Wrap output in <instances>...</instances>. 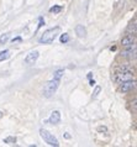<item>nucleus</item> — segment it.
<instances>
[{
    "mask_svg": "<svg viewBox=\"0 0 137 147\" xmlns=\"http://www.w3.org/2000/svg\"><path fill=\"white\" fill-rule=\"evenodd\" d=\"M4 116V114H3V111H0V119H1V117Z\"/></svg>",
    "mask_w": 137,
    "mask_h": 147,
    "instance_id": "24",
    "label": "nucleus"
},
{
    "mask_svg": "<svg viewBox=\"0 0 137 147\" xmlns=\"http://www.w3.org/2000/svg\"><path fill=\"white\" fill-rule=\"evenodd\" d=\"M59 82L61 80H57V79H52L50 82H47L45 84V87H43V96L45 98H51L53 94L57 92V89L59 87Z\"/></svg>",
    "mask_w": 137,
    "mask_h": 147,
    "instance_id": "2",
    "label": "nucleus"
},
{
    "mask_svg": "<svg viewBox=\"0 0 137 147\" xmlns=\"http://www.w3.org/2000/svg\"><path fill=\"white\" fill-rule=\"evenodd\" d=\"M59 42L63 43V45H66L69 42V35L68 34H62L61 36H59Z\"/></svg>",
    "mask_w": 137,
    "mask_h": 147,
    "instance_id": "13",
    "label": "nucleus"
},
{
    "mask_svg": "<svg viewBox=\"0 0 137 147\" xmlns=\"http://www.w3.org/2000/svg\"><path fill=\"white\" fill-rule=\"evenodd\" d=\"M120 55H121V57H125V58H131V57L136 55V46L132 45L130 47H125V50Z\"/></svg>",
    "mask_w": 137,
    "mask_h": 147,
    "instance_id": "8",
    "label": "nucleus"
},
{
    "mask_svg": "<svg viewBox=\"0 0 137 147\" xmlns=\"http://www.w3.org/2000/svg\"><path fill=\"white\" fill-rule=\"evenodd\" d=\"M135 35H131V34H128L126 35L125 37H122L121 40V46L125 48V47H130L132 46V45H135Z\"/></svg>",
    "mask_w": 137,
    "mask_h": 147,
    "instance_id": "7",
    "label": "nucleus"
},
{
    "mask_svg": "<svg viewBox=\"0 0 137 147\" xmlns=\"http://www.w3.org/2000/svg\"><path fill=\"white\" fill-rule=\"evenodd\" d=\"M63 74H64V71H63V69H58V71H56V72H54V74H53V79L61 80V78L63 77Z\"/></svg>",
    "mask_w": 137,
    "mask_h": 147,
    "instance_id": "15",
    "label": "nucleus"
},
{
    "mask_svg": "<svg viewBox=\"0 0 137 147\" xmlns=\"http://www.w3.org/2000/svg\"><path fill=\"white\" fill-rule=\"evenodd\" d=\"M116 50V47L115 46H112V47H110V51H115Z\"/></svg>",
    "mask_w": 137,
    "mask_h": 147,
    "instance_id": "23",
    "label": "nucleus"
},
{
    "mask_svg": "<svg viewBox=\"0 0 137 147\" xmlns=\"http://www.w3.org/2000/svg\"><path fill=\"white\" fill-rule=\"evenodd\" d=\"M127 31L128 32H132V35H136V22L135 21H134V24H131V25L128 26Z\"/></svg>",
    "mask_w": 137,
    "mask_h": 147,
    "instance_id": "18",
    "label": "nucleus"
},
{
    "mask_svg": "<svg viewBox=\"0 0 137 147\" xmlns=\"http://www.w3.org/2000/svg\"><path fill=\"white\" fill-rule=\"evenodd\" d=\"M59 32H61V27L59 26H56L53 28H50V30H46L41 35V37L38 38V42L43 43V45H50L56 40V37L59 35Z\"/></svg>",
    "mask_w": 137,
    "mask_h": 147,
    "instance_id": "1",
    "label": "nucleus"
},
{
    "mask_svg": "<svg viewBox=\"0 0 137 147\" xmlns=\"http://www.w3.org/2000/svg\"><path fill=\"white\" fill-rule=\"evenodd\" d=\"M130 79H134V71H118L115 74V80L119 83Z\"/></svg>",
    "mask_w": 137,
    "mask_h": 147,
    "instance_id": "4",
    "label": "nucleus"
},
{
    "mask_svg": "<svg viewBox=\"0 0 137 147\" xmlns=\"http://www.w3.org/2000/svg\"><path fill=\"white\" fill-rule=\"evenodd\" d=\"M64 137H66V138H71V135H68V134H66V135H64Z\"/></svg>",
    "mask_w": 137,
    "mask_h": 147,
    "instance_id": "22",
    "label": "nucleus"
},
{
    "mask_svg": "<svg viewBox=\"0 0 137 147\" xmlns=\"http://www.w3.org/2000/svg\"><path fill=\"white\" fill-rule=\"evenodd\" d=\"M40 135H41V137L43 138V141H45L47 145L54 146V147H58L59 146V142L57 140V137H56L53 134H51L48 130L41 129V130H40Z\"/></svg>",
    "mask_w": 137,
    "mask_h": 147,
    "instance_id": "3",
    "label": "nucleus"
},
{
    "mask_svg": "<svg viewBox=\"0 0 137 147\" xmlns=\"http://www.w3.org/2000/svg\"><path fill=\"white\" fill-rule=\"evenodd\" d=\"M21 41H22V38L20 37V36H17V37H15V38L11 40V42H13V43H17V42H21Z\"/></svg>",
    "mask_w": 137,
    "mask_h": 147,
    "instance_id": "20",
    "label": "nucleus"
},
{
    "mask_svg": "<svg viewBox=\"0 0 137 147\" xmlns=\"http://www.w3.org/2000/svg\"><path fill=\"white\" fill-rule=\"evenodd\" d=\"M9 37H10V35H9V34H4V35H1V37H0V45H5L7 41H9Z\"/></svg>",
    "mask_w": 137,
    "mask_h": 147,
    "instance_id": "17",
    "label": "nucleus"
},
{
    "mask_svg": "<svg viewBox=\"0 0 137 147\" xmlns=\"http://www.w3.org/2000/svg\"><path fill=\"white\" fill-rule=\"evenodd\" d=\"M136 87V80L135 79H130V80H125L120 83V90L122 93H128L132 89H135Z\"/></svg>",
    "mask_w": 137,
    "mask_h": 147,
    "instance_id": "5",
    "label": "nucleus"
},
{
    "mask_svg": "<svg viewBox=\"0 0 137 147\" xmlns=\"http://www.w3.org/2000/svg\"><path fill=\"white\" fill-rule=\"evenodd\" d=\"M100 92H101V88H100L99 85H96L95 89H94V92H93V94H91V99H96Z\"/></svg>",
    "mask_w": 137,
    "mask_h": 147,
    "instance_id": "16",
    "label": "nucleus"
},
{
    "mask_svg": "<svg viewBox=\"0 0 137 147\" xmlns=\"http://www.w3.org/2000/svg\"><path fill=\"white\" fill-rule=\"evenodd\" d=\"M9 57H10V51L9 50L1 51V52H0V62H3V61H6Z\"/></svg>",
    "mask_w": 137,
    "mask_h": 147,
    "instance_id": "11",
    "label": "nucleus"
},
{
    "mask_svg": "<svg viewBox=\"0 0 137 147\" xmlns=\"http://www.w3.org/2000/svg\"><path fill=\"white\" fill-rule=\"evenodd\" d=\"M89 83H90V85L93 87V85H95V80H94V79H91V80L89 82Z\"/></svg>",
    "mask_w": 137,
    "mask_h": 147,
    "instance_id": "21",
    "label": "nucleus"
},
{
    "mask_svg": "<svg viewBox=\"0 0 137 147\" xmlns=\"http://www.w3.org/2000/svg\"><path fill=\"white\" fill-rule=\"evenodd\" d=\"M16 137L15 136H9V137H5L4 138V142L5 144H7V145H15L16 144Z\"/></svg>",
    "mask_w": 137,
    "mask_h": 147,
    "instance_id": "14",
    "label": "nucleus"
},
{
    "mask_svg": "<svg viewBox=\"0 0 137 147\" xmlns=\"http://www.w3.org/2000/svg\"><path fill=\"white\" fill-rule=\"evenodd\" d=\"M62 10H63V6L62 5H53L50 9V13H52V14H58V13H61Z\"/></svg>",
    "mask_w": 137,
    "mask_h": 147,
    "instance_id": "12",
    "label": "nucleus"
},
{
    "mask_svg": "<svg viewBox=\"0 0 137 147\" xmlns=\"http://www.w3.org/2000/svg\"><path fill=\"white\" fill-rule=\"evenodd\" d=\"M98 131H99V132L106 134V132H107V127H106V126H99V127H98Z\"/></svg>",
    "mask_w": 137,
    "mask_h": 147,
    "instance_id": "19",
    "label": "nucleus"
},
{
    "mask_svg": "<svg viewBox=\"0 0 137 147\" xmlns=\"http://www.w3.org/2000/svg\"><path fill=\"white\" fill-rule=\"evenodd\" d=\"M38 57H40V52L38 51H32V52H30V53L25 57V63L30 64V66H31V64L36 63V61L38 59Z\"/></svg>",
    "mask_w": 137,
    "mask_h": 147,
    "instance_id": "6",
    "label": "nucleus"
},
{
    "mask_svg": "<svg viewBox=\"0 0 137 147\" xmlns=\"http://www.w3.org/2000/svg\"><path fill=\"white\" fill-rule=\"evenodd\" d=\"M59 121H61V113H59L58 110L52 111L50 119H48V122L52 125H57V124H59Z\"/></svg>",
    "mask_w": 137,
    "mask_h": 147,
    "instance_id": "9",
    "label": "nucleus"
},
{
    "mask_svg": "<svg viewBox=\"0 0 137 147\" xmlns=\"http://www.w3.org/2000/svg\"><path fill=\"white\" fill-rule=\"evenodd\" d=\"M75 34L78 37L80 38H84L87 36V30H85V27H84L83 25H77L75 26Z\"/></svg>",
    "mask_w": 137,
    "mask_h": 147,
    "instance_id": "10",
    "label": "nucleus"
}]
</instances>
